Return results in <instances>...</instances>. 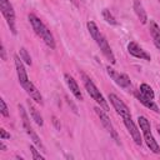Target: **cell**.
<instances>
[{
	"instance_id": "7c38bea8",
	"label": "cell",
	"mask_w": 160,
	"mask_h": 160,
	"mask_svg": "<svg viewBox=\"0 0 160 160\" xmlns=\"http://www.w3.org/2000/svg\"><path fill=\"white\" fill-rule=\"evenodd\" d=\"M128 51L130 55H132L134 58L136 59H140V60H146V61H150L151 60V56L150 54H148L138 42L135 41H130L128 44Z\"/></svg>"
},
{
	"instance_id": "277c9868",
	"label": "cell",
	"mask_w": 160,
	"mask_h": 160,
	"mask_svg": "<svg viewBox=\"0 0 160 160\" xmlns=\"http://www.w3.org/2000/svg\"><path fill=\"white\" fill-rule=\"evenodd\" d=\"M80 76H81V80H82V84L85 86V90L86 92L89 94V96L100 106L105 111H109V105H108V101L105 100V98L102 96V94L100 92V90L98 89V86L94 84V81L90 79V76H88L85 72H80Z\"/></svg>"
},
{
	"instance_id": "30bf717a",
	"label": "cell",
	"mask_w": 160,
	"mask_h": 160,
	"mask_svg": "<svg viewBox=\"0 0 160 160\" xmlns=\"http://www.w3.org/2000/svg\"><path fill=\"white\" fill-rule=\"evenodd\" d=\"M108 99H109L110 104L112 105V108L115 109L116 114L121 116V119L131 116L130 109L128 108V105H126V104H125L118 95H115V94H109V95H108Z\"/></svg>"
},
{
	"instance_id": "7402d4cb",
	"label": "cell",
	"mask_w": 160,
	"mask_h": 160,
	"mask_svg": "<svg viewBox=\"0 0 160 160\" xmlns=\"http://www.w3.org/2000/svg\"><path fill=\"white\" fill-rule=\"evenodd\" d=\"M0 105H1V115L2 116H5V118H8L9 116V110H8V106H6V102H5V100L4 99H0Z\"/></svg>"
},
{
	"instance_id": "ffe728a7",
	"label": "cell",
	"mask_w": 160,
	"mask_h": 160,
	"mask_svg": "<svg viewBox=\"0 0 160 160\" xmlns=\"http://www.w3.org/2000/svg\"><path fill=\"white\" fill-rule=\"evenodd\" d=\"M19 55H20L21 60H22V61H24L26 65H31V64H32V61H31V58H30V55H29V52H28V50H26L25 48H20Z\"/></svg>"
},
{
	"instance_id": "484cf974",
	"label": "cell",
	"mask_w": 160,
	"mask_h": 160,
	"mask_svg": "<svg viewBox=\"0 0 160 160\" xmlns=\"http://www.w3.org/2000/svg\"><path fill=\"white\" fill-rule=\"evenodd\" d=\"M156 130H158V134L160 136V125H156Z\"/></svg>"
},
{
	"instance_id": "8992f818",
	"label": "cell",
	"mask_w": 160,
	"mask_h": 160,
	"mask_svg": "<svg viewBox=\"0 0 160 160\" xmlns=\"http://www.w3.org/2000/svg\"><path fill=\"white\" fill-rule=\"evenodd\" d=\"M19 114H20V118H21V122H22V128L25 130V132L28 134V136L30 138V140L34 142V145L40 149L41 151H45V146L41 141V139L39 138V135L35 132V130L32 129L31 124H30V119H29V115L26 112V110L24 109L22 105H19Z\"/></svg>"
},
{
	"instance_id": "cb8c5ba5",
	"label": "cell",
	"mask_w": 160,
	"mask_h": 160,
	"mask_svg": "<svg viewBox=\"0 0 160 160\" xmlns=\"http://www.w3.org/2000/svg\"><path fill=\"white\" fill-rule=\"evenodd\" d=\"M0 51H1V59H2L4 61H6V51H5V46H4V45L1 46V50H0Z\"/></svg>"
},
{
	"instance_id": "d4e9b609",
	"label": "cell",
	"mask_w": 160,
	"mask_h": 160,
	"mask_svg": "<svg viewBox=\"0 0 160 160\" xmlns=\"http://www.w3.org/2000/svg\"><path fill=\"white\" fill-rule=\"evenodd\" d=\"M0 148H1V150H2V151H5V150H6V146H5V145H4L2 142L0 144Z\"/></svg>"
},
{
	"instance_id": "9a60e30c",
	"label": "cell",
	"mask_w": 160,
	"mask_h": 160,
	"mask_svg": "<svg viewBox=\"0 0 160 160\" xmlns=\"http://www.w3.org/2000/svg\"><path fill=\"white\" fill-rule=\"evenodd\" d=\"M135 98H136V99H138V101H139V102H141L145 108H148V109L152 110L154 112H160L159 106L152 101V99H149V98L144 96L139 90H138V91H135Z\"/></svg>"
},
{
	"instance_id": "44dd1931",
	"label": "cell",
	"mask_w": 160,
	"mask_h": 160,
	"mask_svg": "<svg viewBox=\"0 0 160 160\" xmlns=\"http://www.w3.org/2000/svg\"><path fill=\"white\" fill-rule=\"evenodd\" d=\"M30 151H31V155H32V159L34 160H44L45 159V156L41 155L34 146H30Z\"/></svg>"
},
{
	"instance_id": "3957f363",
	"label": "cell",
	"mask_w": 160,
	"mask_h": 160,
	"mask_svg": "<svg viewBox=\"0 0 160 160\" xmlns=\"http://www.w3.org/2000/svg\"><path fill=\"white\" fill-rule=\"evenodd\" d=\"M28 19H29V22H30L34 32L45 42V45L49 46L50 49H55V46H56L55 45V39H54L51 31L49 30V28L42 22V20L40 18H38L36 15H34V14H29Z\"/></svg>"
},
{
	"instance_id": "4316f807",
	"label": "cell",
	"mask_w": 160,
	"mask_h": 160,
	"mask_svg": "<svg viewBox=\"0 0 160 160\" xmlns=\"http://www.w3.org/2000/svg\"><path fill=\"white\" fill-rule=\"evenodd\" d=\"M158 2H159V5H160V0H158Z\"/></svg>"
},
{
	"instance_id": "7a4b0ae2",
	"label": "cell",
	"mask_w": 160,
	"mask_h": 160,
	"mask_svg": "<svg viewBox=\"0 0 160 160\" xmlns=\"http://www.w3.org/2000/svg\"><path fill=\"white\" fill-rule=\"evenodd\" d=\"M86 26H88V30H89L90 36L94 39V41H95L96 45L99 46L101 54H102V55H104L111 64H115V62H116L115 55H114V52H112V50H111V48H110V45H109L106 38H105L104 34L99 30L98 25H96L94 21L90 20V21L86 22Z\"/></svg>"
},
{
	"instance_id": "8fae6325",
	"label": "cell",
	"mask_w": 160,
	"mask_h": 160,
	"mask_svg": "<svg viewBox=\"0 0 160 160\" xmlns=\"http://www.w3.org/2000/svg\"><path fill=\"white\" fill-rule=\"evenodd\" d=\"M122 122H124L125 128L128 129L130 136L132 138L134 142H135L138 146H141V144H142V139H141V135H140V130L138 129V126H136V124L134 122L132 118H131V116H129V118H124V119H122Z\"/></svg>"
},
{
	"instance_id": "5bb4252c",
	"label": "cell",
	"mask_w": 160,
	"mask_h": 160,
	"mask_svg": "<svg viewBox=\"0 0 160 160\" xmlns=\"http://www.w3.org/2000/svg\"><path fill=\"white\" fill-rule=\"evenodd\" d=\"M149 31H150V35H151L155 48L160 50V26L158 25V22L155 20L149 21Z\"/></svg>"
},
{
	"instance_id": "d6986e66",
	"label": "cell",
	"mask_w": 160,
	"mask_h": 160,
	"mask_svg": "<svg viewBox=\"0 0 160 160\" xmlns=\"http://www.w3.org/2000/svg\"><path fill=\"white\" fill-rule=\"evenodd\" d=\"M102 18H104V20H105L108 24H110V25H118V21H116V19H115V16L110 12L109 9H104V10H102Z\"/></svg>"
},
{
	"instance_id": "2e32d148",
	"label": "cell",
	"mask_w": 160,
	"mask_h": 160,
	"mask_svg": "<svg viewBox=\"0 0 160 160\" xmlns=\"http://www.w3.org/2000/svg\"><path fill=\"white\" fill-rule=\"evenodd\" d=\"M132 9H134V11H135V14H136V16H138V19L140 20V22L141 24H148V14H146V11H145V9H144V6H142V2L140 1V0H134V4H132Z\"/></svg>"
},
{
	"instance_id": "ac0fdd59",
	"label": "cell",
	"mask_w": 160,
	"mask_h": 160,
	"mask_svg": "<svg viewBox=\"0 0 160 160\" xmlns=\"http://www.w3.org/2000/svg\"><path fill=\"white\" fill-rule=\"evenodd\" d=\"M139 91H140V92H141L144 96H146V98H149V99H152V100H154V98H155V94H154L152 88H151L150 85L145 84V82H142V84L140 85Z\"/></svg>"
},
{
	"instance_id": "ba28073f",
	"label": "cell",
	"mask_w": 160,
	"mask_h": 160,
	"mask_svg": "<svg viewBox=\"0 0 160 160\" xmlns=\"http://www.w3.org/2000/svg\"><path fill=\"white\" fill-rule=\"evenodd\" d=\"M0 9H1V14L6 20V24L10 28V31L12 32V35H16V25H15V11L12 5L10 4L9 0H0Z\"/></svg>"
},
{
	"instance_id": "e0dca14e",
	"label": "cell",
	"mask_w": 160,
	"mask_h": 160,
	"mask_svg": "<svg viewBox=\"0 0 160 160\" xmlns=\"http://www.w3.org/2000/svg\"><path fill=\"white\" fill-rule=\"evenodd\" d=\"M26 105H28V110H29V112H30V116H31V119L35 121V124L39 125V126H42V125H44L42 116H41L40 111L36 109V106L32 104V101H31V100H28V101H26Z\"/></svg>"
},
{
	"instance_id": "603a6c76",
	"label": "cell",
	"mask_w": 160,
	"mask_h": 160,
	"mask_svg": "<svg viewBox=\"0 0 160 160\" xmlns=\"http://www.w3.org/2000/svg\"><path fill=\"white\" fill-rule=\"evenodd\" d=\"M0 138H1V140L10 139V134H8L5 129H0Z\"/></svg>"
},
{
	"instance_id": "52a82bcc",
	"label": "cell",
	"mask_w": 160,
	"mask_h": 160,
	"mask_svg": "<svg viewBox=\"0 0 160 160\" xmlns=\"http://www.w3.org/2000/svg\"><path fill=\"white\" fill-rule=\"evenodd\" d=\"M94 111H95V114L98 115V118L100 119V121H101V124H102L104 129H105V130H106V132L110 135V138H111V139H112L118 145H120V139H119L118 131L115 130V128H114L112 122L110 121V119H109V116H108L106 111H105L102 108H100V106L94 108Z\"/></svg>"
},
{
	"instance_id": "4fadbf2b",
	"label": "cell",
	"mask_w": 160,
	"mask_h": 160,
	"mask_svg": "<svg viewBox=\"0 0 160 160\" xmlns=\"http://www.w3.org/2000/svg\"><path fill=\"white\" fill-rule=\"evenodd\" d=\"M64 79H65V82H66V85H68L70 92L75 96V99L82 101V100H84V96H82V92H81L80 86H79V84L76 82V80H75L70 74H64Z\"/></svg>"
},
{
	"instance_id": "9c48e42d",
	"label": "cell",
	"mask_w": 160,
	"mask_h": 160,
	"mask_svg": "<svg viewBox=\"0 0 160 160\" xmlns=\"http://www.w3.org/2000/svg\"><path fill=\"white\" fill-rule=\"evenodd\" d=\"M106 72H108V75L114 80V82H115L118 86H120V88H122V89H130V88H131L130 78H129L126 74L116 71L115 69L110 68V65L106 66Z\"/></svg>"
},
{
	"instance_id": "6da1fadb",
	"label": "cell",
	"mask_w": 160,
	"mask_h": 160,
	"mask_svg": "<svg viewBox=\"0 0 160 160\" xmlns=\"http://www.w3.org/2000/svg\"><path fill=\"white\" fill-rule=\"evenodd\" d=\"M14 61H15V69H16V75H18V80H19L20 86L31 98V100H34L35 102L42 105L44 104L42 96H41L40 91L38 90V88L29 80L28 74H26V70H25V66H24V61L21 60V58L19 55H15L14 56Z\"/></svg>"
},
{
	"instance_id": "5b68a950",
	"label": "cell",
	"mask_w": 160,
	"mask_h": 160,
	"mask_svg": "<svg viewBox=\"0 0 160 160\" xmlns=\"http://www.w3.org/2000/svg\"><path fill=\"white\" fill-rule=\"evenodd\" d=\"M138 125H139V128H140V130H141V132H142L145 144H146V146L150 149V151L154 152V154H160V146H159V144L156 142V140H155V138H154V135H152V132H151L150 121H149L145 116L140 115V116H138Z\"/></svg>"
}]
</instances>
